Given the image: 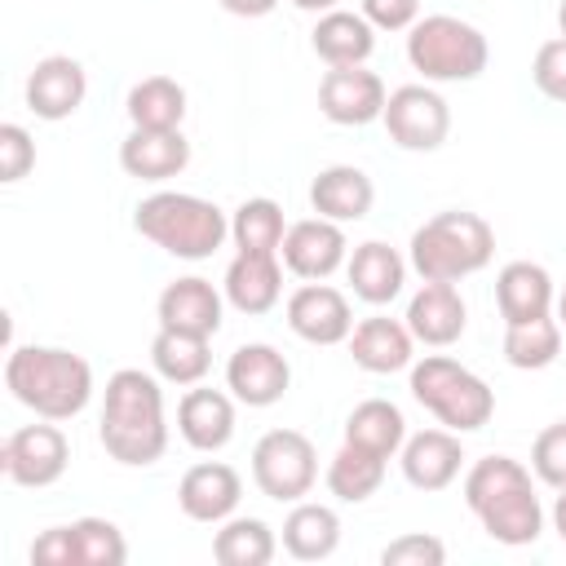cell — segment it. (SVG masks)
<instances>
[{
  "mask_svg": "<svg viewBox=\"0 0 566 566\" xmlns=\"http://www.w3.org/2000/svg\"><path fill=\"white\" fill-rule=\"evenodd\" d=\"M150 367L159 380L168 385H199L212 367V336H195V332H172L159 327L150 340Z\"/></svg>",
  "mask_w": 566,
  "mask_h": 566,
  "instance_id": "29",
  "label": "cell"
},
{
  "mask_svg": "<svg viewBox=\"0 0 566 566\" xmlns=\"http://www.w3.org/2000/svg\"><path fill=\"white\" fill-rule=\"evenodd\" d=\"M407 265H411V261H407L398 248H389L385 239H367V243H358V248L349 252L345 279H349V287H354L358 301H367V305H389V301L402 292V283H407Z\"/></svg>",
  "mask_w": 566,
  "mask_h": 566,
  "instance_id": "25",
  "label": "cell"
},
{
  "mask_svg": "<svg viewBox=\"0 0 566 566\" xmlns=\"http://www.w3.org/2000/svg\"><path fill=\"white\" fill-rule=\"evenodd\" d=\"M495 305H500L504 327L553 314V305H557L553 274H548L539 261H509V265L495 274Z\"/></svg>",
  "mask_w": 566,
  "mask_h": 566,
  "instance_id": "24",
  "label": "cell"
},
{
  "mask_svg": "<svg viewBox=\"0 0 566 566\" xmlns=\"http://www.w3.org/2000/svg\"><path fill=\"white\" fill-rule=\"evenodd\" d=\"M35 168V142L22 124H0V181L13 186Z\"/></svg>",
  "mask_w": 566,
  "mask_h": 566,
  "instance_id": "40",
  "label": "cell"
},
{
  "mask_svg": "<svg viewBox=\"0 0 566 566\" xmlns=\"http://www.w3.org/2000/svg\"><path fill=\"white\" fill-rule=\"evenodd\" d=\"M442 562H447V544L424 531L398 535L380 548V566H442Z\"/></svg>",
  "mask_w": 566,
  "mask_h": 566,
  "instance_id": "38",
  "label": "cell"
},
{
  "mask_svg": "<svg viewBox=\"0 0 566 566\" xmlns=\"http://www.w3.org/2000/svg\"><path fill=\"white\" fill-rule=\"evenodd\" d=\"M155 318H159V327H172V332L217 336L221 332V318H226V292H217L212 279L181 274V279H172L159 292Z\"/></svg>",
  "mask_w": 566,
  "mask_h": 566,
  "instance_id": "18",
  "label": "cell"
},
{
  "mask_svg": "<svg viewBox=\"0 0 566 566\" xmlns=\"http://www.w3.org/2000/svg\"><path fill=\"white\" fill-rule=\"evenodd\" d=\"M292 4H296L301 13H314V18H318V13H332V9H340V0H292Z\"/></svg>",
  "mask_w": 566,
  "mask_h": 566,
  "instance_id": "45",
  "label": "cell"
},
{
  "mask_svg": "<svg viewBox=\"0 0 566 566\" xmlns=\"http://www.w3.org/2000/svg\"><path fill=\"white\" fill-rule=\"evenodd\" d=\"M252 482L274 504H296L318 482V451L301 429H265L252 447Z\"/></svg>",
  "mask_w": 566,
  "mask_h": 566,
  "instance_id": "8",
  "label": "cell"
},
{
  "mask_svg": "<svg viewBox=\"0 0 566 566\" xmlns=\"http://www.w3.org/2000/svg\"><path fill=\"white\" fill-rule=\"evenodd\" d=\"M407 327L429 349L455 345L464 336V327H469V305H464L460 287L455 283H424L407 301Z\"/></svg>",
  "mask_w": 566,
  "mask_h": 566,
  "instance_id": "22",
  "label": "cell"
},
{
  "mask_svg": "<svg viewBox=\"0 0 566 566\" xmlns=\"http://www.w3.org/2000/svg\"><path fill=\"white\" fill-rule=\"evenodd\" d=\"M221 292H226V305H234L248 318H261L283 296V261L261 252H234V261L226 265Z\"/></svg>",
  "mask_w": 566,
  "mask_h": 566,
  "instance_id": "23",
  "label": "cell"
},
{
  "mask_svg": "<svg viewBox=\"0 0 566 566\" xmlns=\"http://www.w3.org/2000/svg\"><path fill=\"white\" fill-rule=\"evenodd\" d=\"M531 473L535 482L562 491L566 486V420H553L531 442Z\"/></svg>",
  "mask_w": 566,
  "mask_h": 566,
  "instance_id": "37",
  "label": "cell"
},
{
  "mask_svg": "<svg viewBox=\"0 0 566 566\" xmlns=\"http://www.w3.org/2000/svg\"><path fill=\"white\" fill-rule=\"evenodd\" d=\"M464 447H460V433L455 429H420V433H407L402 451H398V464H402V478L407 486L416 491H447L460 469H464Z\"/></svg>",
  "mask_w": 566,
  "mask_h": 566,
  "instance_id": "17",
  "label": "cell"
},
{
  "mask_svg": "<svg viewBox=\"0 0 566 566\" xmlns=\"http://www.w3.org/2000/svg\"><path fill=\"white\" fill-rule=\"evenodd\" d=\"M71 535H75V566H124L128 562L124 531L106 517H80L71 522Z\"/></svg>",
  "mask_w": 566,
  "mask_h": 566,
  "instance_id": "36",
  "label": "cell"
},
{
  "mask_svg": "<svg viewBox=\"0 0 566 566\" xmlns=\"http://www.w3.org/2000/svg\"><path fill=\"white\" fill-rule=\"evenodd\" d=\"M376 203V186L358 164H332L310 181V208L327 221H363Z\"/></svg>",
  "mask_w": 566,
  "mask_h": 566,
  "instance_id": "26",
  "label": "cell"
},
{
  "mask_svg": "<svg viewBox=\"0 0 566 566\" xmlns=\"http://www.w3.org/2000/svg\"><path fill=\"white\" fill-rule=\"evenodd\" d=\"M287 327L305 340V345H340L354 332V310L349 296L332 283H301L287 296Z\"/></svg>",
  "mask_w": 566,
  "mask_h": 566,
  "instance_id": "14",
  "label": "cell"
},
{
  "mask_svg": "<svg viewBox=\"0 0 566 566\" xmlns=\"http://www.w3.org/2000/svg\"><path fill=\"white\" fill-rule=\"evenodd\" d=\"M345 442L380 455V460H394L407 442V416L398 402L389 398H367L358 402L349 416H345Z\"/></svg>",
  "mask_w": 566,
  "mask_h": 566,
  "instance_id": "30",
  "label": "cell"
},
{
  "mask_svg": "<svg viewBox=\"0 0 566 566\" xmlns=\"http://www.w3.org/2000/svg\"><path fill=\"white\" fill-rule=\"evenodd\" d=\"M84 93H88V75H84V62L71 57V53H49L31 66L27 75V111L35 119H49V124H62L71 119L80 106H84Z\"/></svg>",
  "mask_w": 566,
  "mask_h": 566,
  "instance_id": "13",
  "label": "cell"
},
{
  "mask_svg": "<svg viewBox=\"0 0 566 566\" xmlns=\"http://www.w3.org/2000/svg\"><path fill=\"white\" fill-rule=\"evenodd\" d=\"M190 164V142L181 128H128L119 142V168L137 181H168L186 172Z\"/></svg>",
  "mask_w": 566,
  "mask_h": 566,
  "instance_id": "21",
  "label": "cell"
},
{
  "mask_svg": "<svg viewBox=\"0 0 566 566\" xmlns=\"http://www.w3.org/2000/svg\"><path fill=\"white\" fill-rule=\"evenodd\" d=\"M385 464H389V460H380V455H371V451H363V447H354V442H340V451L327 460L323 482H327V491H332L340 504H363V500H371V495L380 491Z\"/></svg>",
  "mask_w": 566,
  "mask_h": 566,
  "instance_id": "32",
  "label": "cell"
},
{
  "mask_svg": "<svg viewBox=\"0 0 566 566\" xmlns=\"http://www.w3.org/2000/svg\"><path fill=\"white\" fill-rule=\"evenodd\" d=\"M531 80L548 102H566V35H553L535 49Z\"/></svg>",
  "mask_w": 566,
  "mask_h": 566,
  "instance_id": "39",
  "label": "cell"
},
{
  "mask_svg": "<svg viewBox=\"0 0 566 566\" xmlns=\"http://www.w3.org/2000/svg\"><path fill=\"white\" fill-rule=\"evenodd\" d=\"M243 500V478L234 464L226 460H199L181 473L177 482V504L190 522H203V526H221L226 517H234Z\"/></svg>",
  "mask_w": 566,
  "mask_h": 566,
  "instance_id": "15",
  "label": "cell"
},
{
  "mask_svg": "<svg viewBox=\"0 0 566 566\" xmlns=\"http://www.w3.org/2000/svg\"><path fill=\"white\" fill-rule=\"evenodd\" d=\"M376 31H411L420 18V0H363L358 9Z\"/></svg>",
  "mask_w": 566,
  "mask_h": 566,
  "instance_id": "41",
  "label": "cell"
},
{
  "mask_svg": "<svg viewBox=\"0 0 566 566\" xmlns=\"http://www.w3.org/2000/svg\"><path fill=\"white\" fill-rule=\"evenodd\" d=\"M274 553H279V539L261 517H226L212 535V557L221 566H270Z\"/></svg>",
  "mask_w": 566,
  "mask_h": 566,
  "instance_id": "33",
  "label": "cell"
},
{
  "mask_svg": "<svg viewBox=\"0 0 566 566\" xmlns=\"http://www.w3.org/2000/svg\"><path fill=\"white\" fill-rule=\"evenodd\" d=\"M553 314H557V323H562V332H566V287L557 292V305H553Z\"/></svg>",
  "mask_w": 566,
  "mask_h": 566,
  "instance_id": "46",
  "label": "cell"
},
{
  "mask_svg": "<svg viewBox=\"0 0 566 566\" xmlns=\"http://www.w3.org/2000/svg\"><path fill=\"white\" fill-rule=\"evenodd\" d=\"M133 128H181L186 119V88L172 75H146L124 97Z\"/></svg>",
  "mask_w": 566,
  "mask_h": 566,
  "instance_id": "31",
  "label": "cell"
},
{
  "mask_svg": "<svg viewBox=\"0 0 566 566\" xmlns=\"http://www.w3.org/2000/svg\"><path fill=\"white\" fill-rule=\"evenodd\" d=\"M407 62L424 75V84H469L486 71L491 44L455 13H424L407 31Z\"/></svg>",
  "mask_w": 566,
  "mask_h": 566,
  "instance_id": "7",
  "label": "cell"
},
{
  "mask_svg": "<svg viewBox=\"0 0 566 566\" xmlns=\"http://www.w3.org/2000/svg\"><path fill=\"white\" fill-rule=\"evenodd\" d=\"M562 323L557 314H544V318H531V323H513L504 327V363L517 367V371H544L557 363L562 354Z\"/></svg>",
  "mask_w": 566,
  "mask_h": 566,
  "instance_id": "35",
  "label": "cell"
},
{
  "mask_svg": "<svg viewBox=\"0 0 566 566\" xmlns=\"http://www.w3.org/2000/svg\"><path fill=\"white\" fill-rule=\"evenodd\" d=\"M31 566H75V535L71 526H49L31 544Z\"/></svg>",
  "mask_w": 566,
  "mask_h": 566,
  "instance_id": "42",
  "label": "cell"
},
{
  "mask_svg": "<svg viewBox=\"0 0 566 566\" xmlns=\"http://www.w3.org/2000/svg\"><path fill=\"white\" fill-rule=\"evenodd\" d=\"M345 345H349L354 363L371 376H394L416 363V336H411L407 318H389V314L358 318Z\"/></svg>",
  "mask_w": 566,
  "mask_h": 566,
  "instance_id": "19",
  "label": "cell"
},
{
  "mask_svg": "<svg viewBox=\"0 0 566 566\" xmlns=\"http://www.w3.org/2000/svg\"><path fill=\"white\" fill-rule=\"evenodd\" d=\"M71 464V442L66 433L57 429V420H40V424H22L4 438V451H0V469L13 486H27V491H40V486H53Z\"/></svg>",
  "mask_w": 566,
  "mask_h": 566,
  "instance_id": "10",
  "label": "cell"
},
{
  "mask_svg": "<svg viewBox=\"0 0 566 566\" xmlns=\"http://www.w3.org/2000/svg\"><path fill=\"white\" fill-rule=\"evenodd\" d=\"M491 256H495V230L486 226V217L464 208L433 212L424 226L411 230L407 243V261L424 283H460L486 270Z\"/></svg>",
  "mask_w": 566,
  "mask_h": 566,
  "instance_id": "5",
  "label": "cell"
},
{
  "mask_svg": "<svg viewBox=\"0 0 566 566\" xmlns=\"http://www.w3.org/2000/svg\"><path fill=\"white\" fill-rule=\"evenodd\" d=\"M283 548L296 562H323L340 548V517L332 504L296 500L292 513L283 517Z\"/></svg>",
  "mask_w": 566,
  "mask_h": 566,
  "instance_id": "28",
  "label": "cell"
},
{
  "mask_svg": "<svg viewBox=\"0 0 566 566\" xmlns=\"http://www.w3.org/2000/svg\"><path fill=\"white\" fill-rule=\"evenodd\" d=\"M283 234H287V221H283V208L265 195L256 199H243L234 212H230V239L239 252H261V256H279L283 248Z\"/></svg>",
  "mask_w": 566,
  "mask_h": 566,
  "instance_id": "34",
  "label": "cell"
},
{
  "mask_svg": "<svg viewBox=\"0 0 566 566\" xmlns=\"http://www.w3.org/2000/svg\"><path fill=\"white\" fill-rule=\"evenodd\" d=\"M133 230L177 261H208L230 239V217L186 190H155L133 208Z\"/></svg>",
  "mask_w": 566,
  "mask_h": 566,
  "instance_id": "4",
  "label": "cell"
},
{
  "mask_svg": "<svg viewBox=\"0 0 566 566\" xmlns=\"http://www.w3.org/2000/svg\"><path fill=\"white\" fill-rule=\"evenodd\" d=\"M557 35H566V0L557 4Z\"/></svg>",
  "mask_w": 566,
  "mask_h": 566,
  "instance_id": "47",
  "label": "cell"
},
{
  "mask_svg": "<svg viewBox=\"0 0 566 566\" xmlns=\"http://www.w3.org/2000/svg\"><path fill=\"white\" fill-rule=\"evenodd\" d=\"M226 13H234V18H265V13H274L279 9V0H217Z\"/></svg>",
  "mask_w": 566,
  "mask_h": 566,
  "instance_id": "43",
  "label": "cell"
},
{
  "mask_svg": "<svg viewBox=\"0 0 566 566\" xmlns=\"http://www.w3.org/2000/svg\"><path fill=\"white\" fill-rule=\"evenodd\" d=\"M385 133L394 146L429 155L447 142L451 133V106L433 84H402L385 97V115H380Z\"/></svg>",
  "mask_w": 566,
  "mask_h": 566,
  "instance_id": "9",
  "label": "cell"
},
{
  "mask_svg": "<svg viewBox=\"0 0 566 566\" xmlns=\"http://www.w3.org/2000/svg\"><path fill=\"white\" fill-rule=\"evenodd\" d=\"M177 433L186 438V447H195L203 455L230 447V438H234V394L190 385L177 402Z\"/></svg>",
  "mask_w": 566,
  "mask_h": 566,
  "instance_id": "20",
  "label": "cell"
},
{
  "mask_svg": "<svg viewBox=\"0 0 566 566\" xmlns=\"http://www.w3.org/2000/svg\"><path fill=\"white\" fill-rule=\"evenodd\" d=\"M385 80L363 66H327L318 80V111L340 128H363L385 115Z\"/></svg>",
  "mask_w": 566,
  "mask_h": 566,
  "instance_id": "12",
  "label": "cell"
},
{
  "mask_svg": "<svg viewBox=\"0 0 566 566\" xmlns=\"http://www.w3.org/2000/svg\"><path fill=\"white\" fill-rule=\"evenodd\" d=\"M553 531L562 535V544H566V486L557 491V500H553Z\"/></svg>",
  "mask_w": 566,
  "mask_h": 566,
  "instance_id": "44",
  "label": "cell"
},
{
  "mask_svg": "<svg viewBox=\"0 0 566 566\" xmlns=\"http://www.w3.org/2000/svg\"><path fill=\"white\" fill-rule=\"evenodd\" d=\"M464 504L478 517V526L504 548L535 544L544 531V504L535 491V473L513 455L473 460L464 473Z\"/></svg>",
  "mask_w": 566,
  "mask_h": 566,
  "instance_id": "2",
  "label": "cell"
},
{
  "mask_svg": "<svg viewBox=\"0 0 566 566\" xmlns=\"http://www.w3.org/2000/svg\"><path fill=\"white\" fill-rule=\"evenodd\" d=\"M292 385V367L287 358L265 345V340H248L230 354L226 363V389L234 394V402L243 407H274Z\"/></svg>",
  "mask_w": 566,
  "mask_h": 566,
  "instance_id": "16",
  "label": "cell"
},
{
  "mask_svg": "<svg viewBox=\"0 0 566 566\" xmlns=\"http://www.w3.org/2000/svg\"><path fill=\"white\" fill-rule=\"evenodd\" d=\"M279 261H283L287 274H296L305 283H318V279H332L349 261V239H345L340 221L305 217V221H292L287 226L283 248H279Z\"/></svg>",
  "mask_w": 566,
  "mask_h": 566,
  "instance_id": "11",
  "label": "cell"
},
{
  "mask_svg": "<svg viewBox=\"0 0 566 566\" xmlns=\"http://www.w3.org/2000/svg\"><path fill=\"white\" fill-rule=\"evenodd\" d=\"M4 389L35 411V420H75L93 398V367L62 345H13L4 358Z\"/></svg>",
  "mask_w": 566,
  "mask_h": 566,
  "instance_id": "3",
  "label": "cell"
},
{
  "mask_svg": "<svg viewBox=\"0 0 566 566\" xmlns=\"http://www.w3.org/2000/svg\"><path fill=\"white\" fill-rule=\"evenodd\" d=\"M310 49L327 66H363L376 49V27L363 13L332 9V13H318V22L310 31Z\"/></svg>",
  "mask_w": 566,
  "mask_h": 566,
  "instance_id": "27",
  "label": "cell"
},
{
  "mask_svg": "<svg viewBox=\"0 0 566 566\" xmlns=\"http://www.w3.org/2000/svg\"><path fill=\"white\" fill-rule=\"evenodd\" d=\"M97 438L115 464L146 469L168 451V416H164V385L155 371L119 367L102 389Z\"/></svg>",
  "mask_w": 566,
  "mask_h": 566,
  "instance_id": "1",
  "label": "cell"
},
{
  "mask_svg": "<svg viewBox=\"0 0 566 566\" xmlns=\"http://www.w3.org/2000/svg\"><path fill=\"white\" fill-rule=\"evenodd\" d=\"M407 389L442 429H455V433H473L495 416V389L447 354L416 358L407 367Z\"/></svg>",
  "mask_w": 566,
  "mask_h": 566,
  "instance_id": "6",
  "label": "cell"
}]
</instances>
